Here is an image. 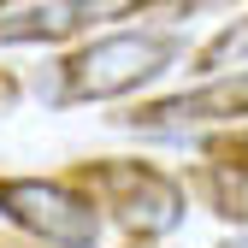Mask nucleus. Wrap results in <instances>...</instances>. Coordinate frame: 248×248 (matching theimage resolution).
<instances>
[{
    "mask_svg": "<svg viewBox=\"0 0 248 248\" xmlns=\"http://www.w3.org/2000/svg\"><path fill=\"white\" fill-rule=\"evenodd\" d=\"M183 59V42L171 30H112V36H95L71 47L59 59V89L53 101L59 107H83V101H118V95H136L154 77H166Z\"/></svg>",
    "mask_w": 248,
    "mask_h": 248,
    "instance_id": "1",
    "label": "nucleus"
},
{
    "mask_svg": "<svg viewBox=\"0 0 248 248\" xmlns=\"http://www.w3.org/2000/svg\"><path fill=\"white\" fill-rule=\"evenodd\" d=\"M71 183L107 207V219H118L130 236H166L183 225V213H189V195H183V183L166 177L160 166L148 160H83L71 171Z\"/></svg>",
    "mask_w": 248,
    "mask_h": 248,
    "instance_id": "2",
    "label": "nucleus"
},
{
    "mask_svg": "<svg viewBox=\"0 0 248 248\" xmlns=\"http://www.w3.org/2000/svg\"><path fill=\"white\" fill-rule=\"evenodd\" d=\"M0 219L42 248H95L101 207L71 177H0Z\"/></svg>",
    "mask_w": 248,
    "mask_h": 248,
    "instance_id": "3",
    "label": "nucleus"
},
{
    "mask_svg": "<svg viewBox=\"0 0 248 248\" xmlns=\"http://www.w3.org/2000/svg\"><path fill=\"white\" fill-rule=\"evenodd\" d=\"M248 118V71L231 77H213L189 95H171V101H148L136 112H124L130 130L148 136H183V130H201V124H242Z\"/></svg>",
    "mask_w": 248,
    "mask_h": 248,
    "instance_id": "4",
    "label": "nucleus"
},
{
    "mask_svg": "<svg viewBox=\"0 0 248 248\" xmlns=\"http://www.w3.org/2000/svg\"><path fill=\"white\" fill-rule=\"evenodd\" d=\"M201 183H207L213 207H219L231 225H248V166H231V160H207Z\"/></svg>",
    "mask_w": 248,
    "mask_h": 248,
    "instance_id": "5",
    "label": "nucleus"
},
{
    "mask_svg": "<svg viewBox=\"0 0 248 248\" xmlns=\"http://www.w3.org/2000/svg\"><path fill=\"white\" fill-rule=\"evenodd\" d=\"M248 59V18H231V30H219V36H207L201 47H195V71H231V65H242Z\"/></svg>",
    "mask_w": 248,
    "mask_h": 248,
    "instance_id": "6",
    "label": "nucleus"
},
{
    "mask_svg": "<svg viewBox=\"0 0 248 248\" xmlns=\"http://www.w3.org/2000/svg\"><path fill=\"white\" fill-rule=\"evenodd\" d=\"M207 160H231V166H248V130L225 136V142H213L207 148Z\"/></svg>",
    "mask_w": 248,
    "mask_h": 248,
    "instance_id": "7",
    "label": "nucleus"
},
{
    "mask_svg": "<svg viewBox=\"0 0 248 248\" xmlns=\"http://www.w3.org/2000/svg\"><path fill=\"white\" fill-rule=\"evenodd\" d=\"M207 6H231V0H166V12H207Z\"/></svg>",
    "mask_w": 248,
    "mask_h": 248,
    "instance_id": "8",
    "label": "nucleus"
},
{
    "mask_svg": "<svg viewBox=\"0 0 248 248\" xmlns=\"http://www.w3.org/2000/svg\"><path fill=\"white\" fill-rule=\"evenodd\" d=\"M12 101H18V77H12V71H0V112H6Z\"/></svg>",
    "mask_w": 248,
    "mask_h": 248,
    "instance_id": "9",
    "label": "nucleus"
},
{
    "mask_svg": "<svg viewBox=\"0 0 248 248\" xmlns=\"http://www.w3.org/2000/svg\"><path fill=\"white\" fill-rule=\"evenodd\" d=\"M0 248H42L36 236H0Z\"/></svg>",
    "mask_w": 248,
    "mask_h": 248,
    "instance_id": "10",
    "label": "nucleus"
},
{
    "mask_svg": "<svg viewBox=\"0 0 248 248\" xmlns=\"http://www.w3.org/2000/svg\"><path fill=\"white\" fill-rule=\"evenodd\" d=\"M130 248H154V242H148V236H130Z\"/></svg>",
    "mask_w": 248,
    "mask_h": 248,
    "instance_id": "11",
    "label": "nucleus"
},
{
    "mask_svg": "<svg viewBox=\"0 0 248 248\" xmlns=\"http://www.w3.org/2000/svg\"><path fill=\"white\" fill-rule=\"evenodd\" d=\"M0 6H12V0H0Z\"/></svg>",
    "mask_w": 248,
    "mask_h": 248,
    "instance_id": "12",
    "label": "nucleus"
}]
</instances>
